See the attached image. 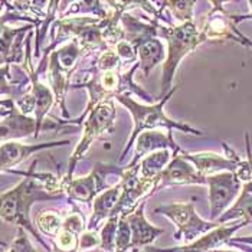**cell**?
<instances>
[{
	"label": "cell",
	"mask_w": 252,
	"mask_h": 252,
	"mask_svg": "<svg viewBox=\"0 0 252 252\" xmlns=\"http://www.w3.org/2000/svg\"><path fill=\"white\" fill-rule=\"evenodd\" d=\"M7 172L23 176L25 179L19 182L15 188L1 193V219H3V222L28 231L46 251L51 252L49 245L43 241L42 235L32 223L31 209L35 202L55 200L62 196L48 192L38 179L28 175L26 172H18L13 169L7 170Z\"/></svg>",
	"instance_id": "1"
},
{
	"label": "cell",
	"mask_w": 252,
	"mask_h": 252,
	"mask_svg": "<svg viewBox=\"0 0 252 252\" xmlns=\"http://www.w3.org/2000/svg\"><path fill=\"white\" fill-rule=\"evenodd\" d=\"M179 87H175L169 95H166L164 98L158 99L155 104H141V102H137L130 95H118L116 99L123 105L126 107L130 114L133 117V123H134V127H133V131L130 134V138L124 147V150L121 152L118 161L123 163L124 158L127 157L128 152L133 149V146L136 144L137 137L140 136L141 133L144 131H152V130H157L160 127L166 128L167 133L173 131V130H179L182 133H188V134H193V136H202L203 131L200 130H196L194 127L189 126V124H185V123H179L175 121L172 118L164 114L163 108L166 105V102L173 97L176 91H177Z\"/></svg>",
	"instance_id": "2"
},
{
	"label": "cell",
	"mask_w": 252,
	"mask_h": 252,
	"mask_svg": "<svg viewBox=\"0 0 252 252\" xmlns=\"http://www.w3.org/2000/svg\"><path fill=\"white\" fill-rule=\"evenodd\" d=\"M157 28V36H161L167 40V57L163 63V74L160 84V99L170 94L173 88L172 82L176 71L179 68L180 61L188 54L203 43L206 39L202 31L197 29L194 22H186L180 25H172L170 22H164V25L158 20H155Z\"/></svg>",
	"instance_id": "3"
},
{
	"label": "cell",
	"mask_w": 252,
	"mask_h": 252,
	"mask_svg": "<svg viewBox=\"0 0 252 252\" xmlns=\"http://www.w3.org/2000/svg\"><path fill=\"white\" fill-rule=\"evenodd\" d=\"M84 118H85V121L82 124V137H81V141L77 144L74 153L71 155L69 164H68V172L65 175L66 179L74 177V172H75L78 161L85 156L88 149L91 147V144L97 138H99L101 134L113 130V126L116 121V104H114V101L107 99V101L95 105L91 111L82 114L79 120H69L68 123L81 124V121Z\"/></svg>",
	"instance_id": "4"
},
{
	"label": "cell",
	"mask_w": 252,
	"mask_h": 252,
	"mask_svg": "<svg viewBox=\"0 0 252 252\" xmlns=\"http://www.w3.org/2000/svg\"><path fill=\"white\" fill-rule=\"evenodd\" d=\"M155 214L163 215L175 223L177 231L173 233V238L183 245L192 244L200 236L220 226L218 222L202 219L196 214L193 202H176L160 205L155 209Z\"/></svg>",
	"instance_id": "5"
},
{
	"label": "cell",
	"mask_w": 252,
	"mask_h": 252,
	"mask_svg": "<svg viewBox=\"0 0 252 252\" xmlns=\"http://www.w3.org/2000/svg\"><path fill=\"white\" fill-rule=\"evenodd\" d=\"M123 173H124V167L120 169L108 163H97L94 170L84 177L66 179L65 176H62V189H63V193L68 194V197L75 202L91 203L94 202V199L98 194L110 189L107 186V176H123Z\"/></svg>",
	"instance_id": "6"
},
{
	"label": "cell",
	"mask_w": 252,
	"mask_h": 252,
	"mask_svg": "<svg viewBox=\"0 0 252 252\" xmlns=\"http://www.w3.org/2000/svg\"><path fill=\"white\" fill-rule=\"evenodd\" d=\"M212 9L206 15L205 23L202 28V33L206 40H216V42H235L248 49H252V40L247 38L239 29L236 15L228 13L225 10V3L222 1H211Z\"/></svg>",
	"instance_id": "7"
},
{
	"label": "cell",
	"mask_w": 252,
	"mask_h": 252,
	"mask_svg": "<svg viewBox=\"0 0 252 252\" xmlns=\"http://www.w3.org/2000/svg\"><path fill=\"white\" fill-rule=\"evenodd\" d=\"M242 185L233 172H222L206 177V186L209 188V218L212 222H216L232 206V202L242 190Z\"/></svg>",
	"instance_id": "8"
},
{
	"label": "cell",
	"mask_w": 252,
	"mask_h": 252,
	"mask_svg": "<svg viewBox=\"0 0 252 252\" xmlns=\"http://www.w3.org/2000/svg\"><path fill=\"white\" fill-rule=\"evenodd\" d=\"M36 118L25 116L12 98L1 99V143L15 141L19 138L33 136L36 138Z\"/></svg>",
	"instance_id": "9"
},
{
	"label": "cell",
	"mask_w": 252,
	"mask_h": 252,
	"mask_svg": "<svg viewBox=\"0 0 252 252\" xmlns=\"http://www.w3.org/2000/svg\"><path fill=\"white\" fill-rule=\"evenodd\" d=\"M222 147L225 150V156L216 155V153H183V156L197 169L199 175L202 177L218 175L222 172H236L241 164L244 163V158H241L229 147L226 143H222Z\"/></svg>",
	"instance_id": "10"
},
{
	"label": "cell",
	"mask_w": 252,
	"mask_h": 252,
	"mask_svg": "<svg viewBox=\"0 0 252 252\" xmlns=\"http://www.w3.org/2000/svg\"><path fill=\"white\" fill-rule=\"evenodd\" d=\"M247 226L245 222H232L228 225H220L218 228L212 229L211 232L200 236L192 244L182 245V247H173V248H155V247H147L146 252H211L215 250H219L220 245L228 244L233 235L238 232L241 228Z\"/></svg>",
	"instance_id": "11"
},
{
	"label": "cell",
	"mask_w": 252,
	"mask_h": 252,
	"mask_svg": "<svg viewBox=\"0 0 252 252\" xmlns=\"http://www.w3.org/2000/svg\"><path fill=\"white\" fill-rule=\"evenodd\" d=\"M186 185H206V177L199 175L197 169L183 156H175L167 167L160 176V189L169 186H186Z\"/></svg>",
	"instance_id": "12"
},
{
	"label": "cell",
	"mask_w": 252,
	"mask_h": 252,
	"mask_svg": "<svg viewBox=\"0 0 252 252\" xmlns=\"http://www.w3.org/2000/svg\"><path fill=\"white\" fill-rule=\"evenodd\" d=\"M134 149H136V152L133 156V160L126 167H134L146 156L152 155V153L158 152V150H172L173 157L183 153L180 146L173 140L172 131L164 134L163 131H158V130L141 133L137 137Z\"/></svg>",
	"instance_id": "13"
},
{
	"label": "cell",
	"mask_w": 252,
	"mask_h": 252,
	"mask_svg": "<svg viewBox=\"0 0 252 252\" xmlns=\"http://www.w3.org/2000/svg\"><path fill=\"white\" fill-rule=\"evenodd\" d=\"M69 140H61V141H51V143H40V144H22L19 141H6L1 143V172L12 170V167L18 166L19 163L25 161L29 156L36 152L52 149V147H61L68 146Z\"/></svg>",
	"instance_id": "14"
},
{
	"label": "cell",
	"mask_w": 252,
	"mask_h": 252,
	"mask_svg": "<svg viewBox=\"0 0 252 252\" xmlns=\"http://www.w3.org/2000/svg\"><path fill=\"white\" fill-rule=\"evenodd\" d=\"M144 206H146V202L140 203V206L137 208L136 211L127 216L128 223H130V229H131V247H133V250L147 248L150 244L155 242L160 235L164 233L163 228L153 226L146 219Z\"/></svg>",
	"instance_id": "15"
},
{
	"label": "cell",
	"mask_w": 252,
	"mask_h": 252,
	"mask_svg": "<svg viewBox=\"0 0 252 252\" xmlns=\"http://www.w3.org/2000/svg\"><path fill=\"white\" fill-rule=\"evenodd\" d=\"M75 69L77 68L63 65L59 61L58 57H57L55 51L51 52V55H49V65H48V78H49L54 95H55V99H57V102L61 107V111H62V116L63 117H69L68 108L65 105V94H66V90L69 87L68 82H69L71 75H72V72Z\"/></svg>",
	"instance_id": "16"
},
{
	"label": "cell",
	"mask_w": 252,
	"mask_h": 252,
	"mask_svg": "<svg viewBox=\"0 0 252 252\" xmlns=\"http://www.w3.org/2000/svg\"><path fill=\"white\" fill-rule=\"evenodd\" d=\"M123 183L121 180L111 186L110 189H107L105 192H102L101 194H98L97 197L94 199L93 202V206H94V211H93V215L90 218V222H88V228L90 231H95L98 228V225L110 218L114 216V212H116L117 205L123 196Z\"/></svg>",
	"instance_id": "17"
},
{
	"label": "cell",
	"mask_w": 252,
	"mask_h": 252,
	"mask_svg": "<svg viewBox=\"0 0 252 252\" xmlns=\"http://www.w3.org/2000/svg\"><path fill=\"white\" fill-rule=\"evenodd\" d=\"M134 48L137 49L140 69L143 71L144 77H149L160 62L164 63L166 57H167L164 51V45L157 36H149V38L143 39L137 42Z\"/></svg>",
	"instance_id": "18"
},
{
	"label": "cell",
	"mask_w": 252,
	"mask_h": 252,
	"mask_svg": "<svg viewBox=\"0 0 252 252\" xmlns=\"http://www.w3.org/2000/svg\"><path fill=\"white\" fill-rule=\"evenodd\" d=\"M245 222L247 225L252 223V180L242 185V190L233 205L222 215L216 222L219 225H225L229 220Z\"/></svg>",
	"instance_id": "19"
},
{
	"label": "cell",
	"mask_w": 252,
	"mask_h": 252,
	"mask_svg": "<svg viewBox=\"0 0 252 252\" xmlns=\"http://www.w3.org/2000/svg\"><path fill=\"white\" fill-rule=\"evenodd\" d=\"M32 26H22L19 29H10L4 23L1 25V63L20 62L22 59V36L25 32L31 31Z\"/></svg>",
	"instance_id": "20"
},
{
	"label": "cell",
	"mask_w": 252,
	"mask_h": 252,
	"mask_svg": "<svg viewBox=\"0 0 252 252\" xmlns=\"http://www.w3.org/2000/svg\"><path fill=\"white\" fill-rule=\"evenodd\" d=\"M172 158H173L172 150H158V152H155L152 155L146 156L138 163L140 176L143 179L160 182V176L163 173V170L167 167V164L170 163Z\"/></svg>",
	"instance_id": "21"
},
{
	"label": "cell",
	"mask_w": 252,
	"mask_h": 252,
	"mask_svg": "<svg viewBox=\"0 0 252 252\" xmlns=\"http://www.w3.org/2000/svg\"><path fill=\"white\" fill-rule=\"evenodd\" d=\"M62 223H63V218L59 212L52 209H42L35 216V226L39 233L51 239H55L62 231Z\"/></svg>",
	"instance_id": "22"
},
{
	"label": "cell",
	"mask_w": 252,
	"mask_h": 252,
	"mask_svg": "<svg viewBox=\"0 0 252 252\" xmlns=\"http://www.w3.org/2000/svg\"><path fill=\"white\" fill-rule=\"evenodd\" d=\"M120 216H114L105 220L102 229L99 231L101 235V245L99 251L102 252H116V236L118 229Z\"/></svg>",
	"instance_id": "23"
},
{
	"label": "cell",
	"mask_w": 252,
	"mask_h": 252,
	"mask_svg": "<svg viewBox=\"0 0 252 252\" xmlns=\"http://www.w3.org/2000/svg\"><path fill=\"white\" fill-rule=\"evenodd\" d=\"M121 66H123V61L120 59L116 49H113V48L104 49L94 62V68L99 72L114 71V69H120Z\"/></svg>",
	"instance_id": "24"
},
{
	"label": "cell",
	"mask_w": 252,
	"mask_h": 252,
	"mask_svg": "<svg viewBox=\"0 0 252 252\" xmlns=\"http://www.w3.org/2000/svg\"><path fill=\"white\" fill-rule=\"evenodd\" d=\"M164 6L180 23L193 22V7L196 1H164Z\"/></svg>",
	"instance_id": "25"
},
{
	"label": "cell",
	"mask_w": 252,
	"mask_h": 252,
	"mask_svg": "<svg viewBox=\"0 0 252 252\" xmlns=\"http://www.w3.org/2000/svg\"><path fill=\"white\" fill-rule=\"evenodd\" d=\"M133 251L131 247V229L127 216L120 218L118 229L116 236V252H130Z\"/></svg>",
	"instance_id": "26"
},
{
	"label": "cell",
	"mask_w": 252,
	"mask_h": 252,
	"mask_svg": "<svg viewBox=\"0 0 252 252\" xmlns=\"http://www.w3.org/2000/svg\"><path fill=\"white\" fill-rule=\"evenodd\" d=\"M87 228H88V223L85 220V216L81 214L77 208H74V211L71 214L66 215L63 218L62 229H65V231H69V232L81 236L82 233L87 231Z\"/></svg>",
	"instance_id": "27"
},
{
	"label": "cell",
	"mask_w": 252,
	"mask_h": 252,
	"mask_svg": "<svg viewBox=\"0 0 252 252\" xmlns=\"http://www.w3.org/2000/svg\"><path fill=\"white\" fill-rule=\"evenodd\" d=\"M54 248L61 252L79 251V236L62 229L58 236L54 239Z\"/></svg>",
	"instance_id": "28"
},
{
	"label": "cell",
	"mask_w": 252,
	"mask_h": 252,
	"mask_svg": "<svg viewBox=\"0 0 252 252\" xmlns=\"http://www.w3.org/2000/svg\"><path fill=\"white\" fill-rule=\"evenodd\" d=\"M28 231L18 228V232L15 239L12 241V244L7 247V252H38L36 248L32 245V242L29 241Z\"/></svg>",
	"instance_id": "29"
},
{
	"label": "cell",
	"mask_w": 252,
	"mask_h": 252,
	"mask_svg": "<svg viewBox=\"0 0 252 252\" xmlns=\"http://www.w3.org/2000/svg\"><path fill=\"white\" fill-rule=\"evenodd\" d=\"M116 52L117 55L120 57V59L123 61V63L126 65V63H136L138 62L137 58H138V55H137V49L134 48V45L131 43V42H128V40H121L120 43H117L116 45Z\"/></svg>",
	"instance_id": "30"
},
{
	"label": "cell",
	"mask_w": 252,
	"mask_h": 252,
	"mask_svg": "<svg viewBox=\"0 0 252 252\" xmlns=\"http://www.w3.org/2000/svg\"><path fill=\"white\" fill-rule=\"evenodd\" d=\"M99 245H101V235H99L97 229L95 231L87 229L85 232L79 236V251L81 252L91 251L94 248H99Z\"/></svg>",
	"instance_id": "31"
},
{
	"label": "cell",
	"mask_w": 252,
	"mask_h": 252,
	"mask_svg": "<svg viewBox=\"0 0 252 252\" xmlns=\"http://www.w3.org/2000/svg\"><path fill=\"white\" fill-rule=\"evenodd\" d=\"M226 245H229V247H232V248H238L241 252H252V247L251 245H245V244H238V242H232V241H228V244Z\"/></svg>",
	"instance_id": "32"
},
{
	"label": "cell",
	"mask_w": 252,
	"mask_h": 252,
	"mask_svg": "<svg viewBox=\"0 0 252 252\" xmlns=\"http://www.w3.org/2000/svg\"><path fill=\"white\" fill-rule=\"evenodd\" d=\"M247 4L250 6V13H248V15H236V22H238V23H241V22H244V20H252V0L247 1Z\"/></svg>",
	"instance_id": "33"
},
{
	"label": "cell",
	"mask_w": 252,
	"mask_h": 252,
	"mask_svg": "<svg viewBox=\"0 0 252 252\" xmlns=\"http://www.w3.org/2000/svg\"><path fill=\"white\" fill-rule=\"evenodd\" d=\"M232 242H238V244H245V245H251L252 247V236H236L231 239Z\"/></svg>",
	"instance_id": "34"
},
{
	"label": "cell",
	"mask_w": 252,
	"mask_h": 252,
	"mask_svg": "<svg viewBox=\"0 0 252 252\" xmlns=\"http://www.w3.org/2000/svg\"><path fill=\"white\" fill-rule=\"evenodd\" d=\"M211 252H238V251H233V250H215V251H211Z\"/></svg>",
	"instance_id": "35"
},
{
	"label": "cell",
	"mask_w": 252,
	"mask_h": 252,
	"mask_svg": "<svg viewBox=\"0 0 252 252\" xmlns=\"http://www.w3.org/2000/svg\"><path fill=\"white\" fill-rule=\"evenodd\" d=\"M1 252H7V245L4 242H1Z\"/></svg>",
	"instance_id": "36"
},
{
	"label": "cell",
	"mask_w": 252,
	"mask_h": 252,
	"mask_svg": "<svg viewBox=\"0 0 252 252\" xmlns=\"http://www.w3.org/2000/svg\"><path fill=\"white\" fill-rule=\"evenodd\" d=\"M52 250H54V252H61V251H58V250H55V248H52ZM75 252H81V251H75Z\"/></svg>",
	"instance_id": "37"
},
{
	"label": "cell",
	"mask_w": 252,
	"mask_h": 252,
	"mask_svg": "<svg viewBox=\"0 0 252 252\" xmlns=\"http://www.w3.org/2000/svg\"><path fill=\"white\" fill-rule=\"evenodd\" d=\"M130 252H140V250H133V251H130Z\"/></svg>",
	"instance_id": "38"
}]
</instances>
